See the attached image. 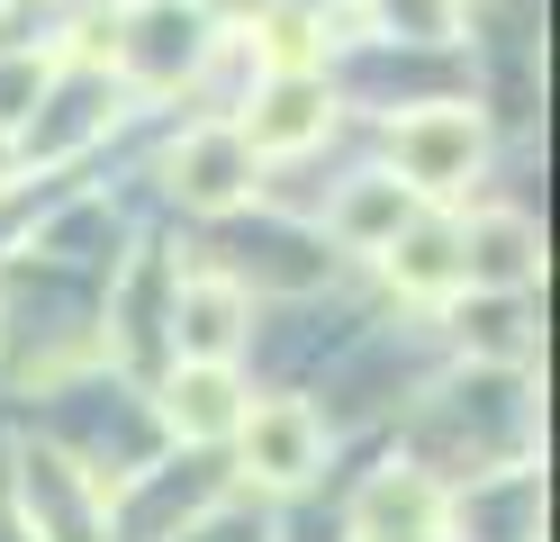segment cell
<instances>
[{"mask_svg": "<svg viewBox=\"0 0 560 542\" xmlns=\"http://www.w3.org/2000/svg\"><path fill=\"white\" fill-rule=\"evenodd\" d=\"M488 154V127H479V108L462 100H434V108H407V118L389 127V181L407 199H452V191H470V172Z\"/></svg>", "mask_w": 560, "mask_h": 542, "instance_id": "6da1fadb", "label": "cell"}, {"mask_svg": "<svg viewBox=\"0 0 560 542\" xmlns=\"http://www.w3.org/2000/svg\"><path fill=\"white\" fill-rule=\"evenodd\" d=\"M235 452H244V480L254 488H307L326 470V416L307 397H262V407H244Z\"/></svg>", "mask_w": 560, "mask_h": 542, "instance_id": "7a4b0ae2", "label": "cell"}, {"mask_svg": "<svg viewBox=\"0 0 560 542\" xmlns=\"http://www.w3.org/2000/svg\"><path fill=\"white\" fill-rule=\"evenodd\" d=\"M19 497H27L37 542H109V488H100L82 461L27 452V461H19Z\"/></svg>", "mask_w": 560, "mask_h": 542, "instance_id": "3957f363", "label": "cell"}, {"mask_svg": "<svg viewBox=\"0 0 560 542\" xmlns=\"http://www.w3.org/2000/svg\"><path fill=\"white\" fill-rule=\"evenodd\" d=\"M452 263H462V289H488V299H524L542 272V235L524 208H479L470 227H452Z\"/></svg>", "mask_w": 560, "mask_h": 542, "instance_id": "277c9868", "label": "cell"}, {"mask_svg": "<svg viewBox=\"0 0 560 542\" xmlns=\"http://www.w3.org/2000/svg\"><path fill=\"white\" fill-rule=\"evenodd\" d=\"M244 335H254V299H244L235 272H199L172 289V353L182 361H218V371H235Z\"/></svg>", "mask_w": 560, "mask_h": 542, "instance_id": "5b68a950", "label": "cell"}, {"mask_svg": "<svg viewBox=\"0 0 560 542\" xmlns=\"http://www.w3.org/2000/svg\"><path fill=\"white\" fill-rule=\"evenodd\" d=\"M335 127V100L317 72H271V82H254V100H244V154H307V145H326Z\"/></svg>", "mask_w": 560, "mask_h": 542, "instance_id": "8992f818", "label": "cell"}, {"mask_svg": "<svg viewBox=\"0 0 560 542\" xmlns=\"http://www.w3.org/2000/svg\"><path fill=\"white\" fill-rule=\"evenodd\" d=\"M208 46H218V36H208L199 10H182V0H145V10L127 19V36H118V72L145 82V91H172L182 72H199Z\"/></svg>", "mask_w": 560, "mask_h": 542, "instance_id": "52a82bcc", "label": "cell"}, {"mask_svg": "<svg viewBox=\"0 0 560 542\" xmlns=\"http://www.w3.org/2000/svg\"><path fill=\"white\" fill-rule=\"evenodd\" d=\"M172 191H182L190 208H208V217H226V208H244L254 199V154H244V136L218 118V127H190L182 145H172Z\"/></svg>", "mask_w": 560, "mask_h": 542, "instance_id": "ba28073f", "label": "cell"}, {"mask_svg": "<svg viewBox=\"0 0 560 542\" xmlns=\"http://www.w3.org/2000/svg\"><path fill=\"white\" fill-rule=\"evenodd\" d=\"M244 380L218 371V361H172V380H163V425L182 434V443H235V425H244Z\"/></svg>", "mask_w": 560, "mask_h": 542, "instance_id": "9c48e42d", "label": "cell"}, {"mask_svg": "<svg viewBox=\"0 0 560 542\" xmlns=\"http://www.w3.org/2000/svg\"><path fill=\"white\" fill-rule=\"evenodd\" d=\"M353 533L362 542H443V488L425 470H380L353 506Z\"/></svg>", "mask_w": 560, "mask_h": 542, "instance_id": "30bf717a", "label": "cell"}, {"mask_svg": "<svg viewBox=\"0 0 560 542\" xmlns=\"http://www.w3.org/2000/svg\"><path fill=\"white\" fill-rule=\"evenodd\" d=\"M416 217H425V208H416L389 172H362V181H343V199H335V217H326V235H335L343 253H389V244L416 227Z\"/></svg>", "mask_w": 560, "mask_h": 542, "instance_id": "8fae6325", "label": "cell"}, {"mask_svg": "<svg viewBox=\"0 0 560 542\" xmlns=\"http://www.w3.org/2000/svg\"><path fill=\"white\" fill-rule=\"evenodd\" d=\"M452 325H462V353L488 361V371H524V361H534V325H524V299H488V289H470Z\"/></svg>", "mask_w": 560, "mask_h": 542, "instance_id": "7c38bea8", "label": "cell"}, {"mask_svg": "<svg viewBox=\"0 0 560 542\" xmlns=\"http://www.w3.org/2000/svg\"><path fill=\"white\" fill-rule=\"evenodd\" d=\"M389 280L407 299H452L462 289V263H452V227L443 217H416V227L389 244Z\"/></svg>", "mask_w": 560, "mask_h": 542, "instance_id": "4fadbf2b", "label": "cell"}, {"mask_svg": "<svg viewBox=\"0 0 560 542\" xmlns=\"http://www.w3.org/2000/svg\"><path fill=\"white\" fill-rule=\"evenodd\" d=\"M380 27L416 36V46H452L462 36V0H380Z\"/></svg>", "mask_w": 560, "mask_h": 542, "instance_id": "5bb4252c", "label": "cell"}, {"mask_svg": "<svg viewBox=\"0 0 560 542\" xmlns=\"http://www.w3.org/2000/svg\"><path fill=\"white\" fill-rule=\"evenodd\" d=\"M46 55H10L0 64V127H19V108H37V91H46Z\"/></svg>", "mask_w": 560, "mask_h": 542, "instance_id": "9a60e30c", "label": "cell"}, {"mask_svg": "<svg viewBox=\"0 0 560 542\" xmlns=\"http://www.w3.org/2000/svg\"><path fill=\"white\" fill-rule=\"evenodd\" d=\"M19 163H27V145H19V127H0V191L19 181Z\"/></svg>", "mask_w": 560, "mask_h": 542, "instance_id": "2e32d148", "label": "cell"}]
</instances>
